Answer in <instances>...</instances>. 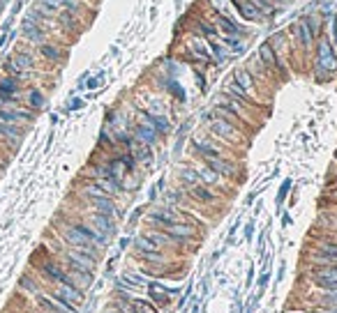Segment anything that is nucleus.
<instances>
[{
	"mask_svg": "<svg viewBox=\"0 0 337 313\" xmlns=\"http://www.w3.org/2000/svg\"><path fill=\"white\" fill-rule=\"evenodd\" d=\"M317 58H314V67L319 72V79H328L337 72V55H335V46L333 42L326 37V35H319L317 37Z\"/></svg>",
	"mask_w": 337,
	"mask_h": 313,
	"instance_id": "1",
	"label": "nucleus"
},
{
	"mask_svg": "<svg viewBox=\"0 0 337 313\" xmlns=\"http://www.w3.org/2000/svg\"><path fill=\"white\" fill-rule=\"evenodd\" d=\"M256 58H259V62H261L263 67H266V72L268 74H277L280 79H286V67L282 65V58H277L275 55V51H273V46H270L268 42L259 46Z\"/></svg>",
	"mask_w": 337,
	"mask_h": 313,
	"instance_id": "2",
	"label": "nucleus"
},
{
	"mask_svg": "<svg viewBox=\"0 0 337 313\" xmlns=\"http://www.w3.org/2000/svg\"><path fill=\"white\" fill-rule=\"evenodd\" d=\"M210 132L220 136L222 140H231V143H240L243 140V134L236 129V125L226 118H215V120L210 122Z\"/></svg>",
	"mask_w": 337,
	"mask_h": 313,
	"instance_id": "3",
	"label": "nucleus"
},
{
	"mask_svg": "<svg viewBox=\"0 0 337 313\" xmlns=\"http://www.w3.org/2000/svg\"><path fill=\"white\" fill-rule=\"evenodd\" d=\"M231 83H233V86H236L243 94H247L254 104L259 101V99H256V83H254V76H252L250 69H245V67L236 69V72H233V81H231Z\"/></svg>",
	"mask_w": 337,
	"mask_h": 313,
	"instance_id": "4",
	"label": "nucleus"
},
{
	"mask_svg": "<svg viewBox=\"0 0 337 313\" xmlns=\"http://www.w3.org/2000/svg\"><path fill=\"white\" fill-rule=\"evenodd\" d=\"M65 258H67V263H69L72 269L90 272V269L95 267V256L93 253L81 251V249H67V251H65Z\"/></svg>",
	"mask_w": 337,
	"mask_h": 313,
	"instance_id": "5",
	"label": "nucleus"
},
{
	"mask_svg": "<svg viewBox=\"0 0 337 313\" xmlns=\"http://www.w3.org/2000/svg\"><path fill=\"white\" fill-rule=\"evenodd\" d=\"M21 35H23V40L30 42V44H35V46H40V44H44V42H49V35L42 26H37L35 21L30 19H23V23H21Z\"/></svg>",
	"mask_w": 337,
	"mask_h": 313,
	"instance_id": "6",
	"label": "nucleus"
},
{
	"mask_svg": "<svg viewBox=\"0 0 337 313\" xmlns=\"http://www.w3.org/2000/svg\"><path fill=\"white\" fill-rule=\"evenodd\" d=\"M21 81L9 76V74H0V101L2 104H12L19 97Z\"/></svg>",
	"mask_w": 337,
	"mask_h": 313,
	"instance_id": "7",
	"label": "nucleus"
},
{
	"mask_svg": "<svg viewBox=\"0 0 337 313\" xmlns=\"http://www.w3.org/2000/svg\"><path fill=\"white\" fill-rule=\"evenodd\" d=\"M37 53H40V58H44V60L49 62H54V65H60L65 58H67V51L62 46H58L56 42H44V44H40L37 46Z\"/></svg>",
	"mask_w": 337,
	"mask_h": 313,
	"instance_id": "8",
	"label": "nucleus"
},
{
	"mask_svg": "<svg viewBox=\"0 0 337 313\" xmlns=\"http://www.w3.org/2000/svg\"><path fill=\"white\" fill-rule=\"evenodd\" d=\"M56 19H58V26H60L62 33H74V35L81 33V21H79V16L72 14L69 9H65V7L56 14Z\"/></svg>",
	"mask_w": 337,
	"mask_h": 313,
	"instance_id": "9",
	"label": "nucleus"
},
{
	"mask_svg": "<svg viewBox=\"0 0 337 313\" xmlns=\"http://www.w3.org/2000/svg\"><path fill=\"white\" fill-rule=\"evenodd\" d=\"M88 224L95 228V230H100L102 235H111L115 230V226H113V217H109V214H102V212H97L95 210L90 217H88Z\"/></svg>",
	"mask_w": 337,
	"mask_h": 313,
	"instance_id": "10",
	"label": "nucleus"
},
{
	"mask_svg": "<svg viewBox=\"0 0 337 313\" xmlns=\"http://www.w3.org/2000/svg\"><path fill=\"white\" fill-rule=\"evenodd\" d=\"M203 161H206V166L217 171L222 178H233V175H236V166H233L226 157H203Z\"/></svg>",
	"mask_w": 337,
	"mask_h": 313,
	"instance_id": "11",
	"label": "nucleus"
},
{
	"mask_svg": "<svg viewBox=\"0 0 337 313\" xmlns=\"http://www.w3.org/2000/svg\"><path fill=\"white\" fill-rule=\"evenodd\" d=\"M56 297L62 300L65 304H69V307H74V304H81L83 302V293L81 290H76V286H69V283H60L58 290H56Z\"/></svg>",
	"mask_w": 337,
	"mask_h": 313,
	"instance_id": "12",
	"label": "nucleus"
},
{
	"mask_svg": "<svg viewBox=\"0 0 337 313\" xmlns=\"http://www.w3.org/2000/svg\"><path fill=\"white\" fill-rule=\"evenodd\" d=\"M40 304H42V309H44V313H76L74 307L65 304V302L58 300V297H49V295H42Z\"/></svg>",
	"mask_w": 337,
	"mask_h": 313,
	"instance_id": "13",
	"label": "nucleus"
},
{
	"mask_svg": "<svg viewBox=\"0 0 337 313\" xmlns=\"http://www.w3.org/2000/svg\"><path fill=\"white\" fill-rule=\"evenodd\" d=\"M187 196H192L194 200H199V203H215V193H213V189L208 187V184H203V182H196V184H189L187 187Z\"/></svg>",
	"mask_w": 337,
	"mask_h": 313,
	"instance_id": "14",
	"label": "nucleus"
},
{
	"mask_svg": "<svg viewBox=\"0 0 337 313\" xmlns=\"http://www.w3.org/2000/svg\"><path fill=\"white\" fill-rule=\"evenodd\" d=\"M293 30L298 33V40H300V44H303L305 51H312V48H314V40H317V37H314V33H312L310 21H307V19L298 21Z\"/></svg>",
	"mask_w": 337,
	"mask_h": 313,
	"instance_id": "15",
	"label": "nucleus"
},
{
	"mask_svg": "<svg viewBox=\"0 0 337 313\" xmlns=\"http://www.w3.org/2000/svg\"><path fill=\"white\" fill-rule=\"evenodd\" d=\"M233 5H236V9L240 12V16H243L245 21H254V23L261 21V9H259L252 0H233Z\"/></svg>",
	"mask_w": 337,
	"mask_h": 313,
	"instance_id": "16",
	"label": "nucleus"
},
{
	"mask_svg": "<svg viewBox=\"0 0 337 313\" xmlns=\"http://www.w3.org/2000/svg\"><path fill=\"white\" fill-rule=\"evenodd\" d=\"M42 272L47 274V276H51L54 281H58V283H69V286H74V281H72V276H69L62 267H58L56 263H42Z\"/></svg>",
	"mask_w": 337,
	"mask_h": 313,
	"instance_id": "17",
	"label": "nucleus"
},
{
	"mask_svg": "<svg viewBox=\"0 0 337 313\" xmlns=\"http://www.w3.org/2000/svg\"><path fill=\"white\" fill-rule=\"evenodd\" d=\"M150 221L155 224V226H168V224H175V221H182L180 219V212H175V210H155V212L150 214Z\"/></svg>",
	"mask_w": 337,
	"mask_h": 313,
	"instance_id": "18",
	"label": "nucleus"
},
{
	"mask_svg": "<svg viewBox=\"0 0 337 313\" xmlns=\"http://www.w3.org/2000/svg\"><path fill=\"white\" fill-rule=\"evenodd\" d=\"M196 173H199V178H201L203 184H208V187H224L222 175L217 173V171H213L210 166H199L196 168Z\"/></svg>",
	"mask_w": 337,
	"mask_h": 313,
	"instance_id": "19",
	"label": "nucleus"
},
{
	"mask_svg": "<svg viewBox=\"0 0 337 313\" xmlns=\"http://www.w3.org/2000/svg\"><path fill=\"white\" fill-rule=\"evenodd\" d=\"M90 200V205L97 210V212H102V214H109V217H113L115 214V205H113V200L109 198L107 193L104 196H95V198H88Z\"/></svg>",
	"mask_w": 337,
	"mask_h": 313,
	"instance_id": "20",
	"label": "nucleus"
},
{
	"mask_svg": "<svg viewBox=\"0 0 337 313\" xmlns=\"http://www.w3.org/2000/svg\"><path fill=\"white\" fill-rule=\"evenodd\" d=\"M9 60L16 67H21V69H28V72H33L35 65H37V62H35V55L30 53V51H14V55Z\"/></svg>",
	"mask_w": 337,
	"mask_h": 313,
	"instance_id": "21",
	"label": "nucleus"
},
{
	"mask_svg": "<svg viewBox=\"0 0 337 313\" xmlns=\"http://www.w3.org/2000/svg\"><path fill=\"white\" fill-rule=\"evenodd\" d=\"M134 136H136V140H141V143H146V145H153V143L157 140V129L139 122V125L134 127Z\"/></svg>",
	"mask_w": 337,
	"mask_h": 313,
	"instance_id": "22",
	"label": "nucleus"
},
{
	"mask_svg": "<svg viewBox=\"0 0 337 313\" xmlns=\"http://www.w3.org/2000/svg\"><path fill=\"white\" fill-rule=\"evenodd\" d=\"M217 30H220L224 37H243L240 26H236V23L231 19H226V16H220V19H217Z\"/></svg>",
	"mask_w": 337,
	"mask_h": 313,
	"instance_id": "23",
	"label": "nucleus"
},
{
	"mask_svg": "<svg viewBox=\"0 0 337 313\" xmlns=\"http://www.w3.org/2000/svg\"><path fill=\"white\" fill-rule=\"evenodd\" d=\"M2 69H5V74H9V76H14V79H19V81H28L30 76H33V72L21 69V67H16L12 60H7L5 65H2Z\"/></svg>",
	"mask_w": 337,
	"mask_h": 313,
	"instance_id": "24",
	"label": "nucleus"
},
{
	"mask_svg": "<svg viewBox=\"0 0 337 313\" xmlns=\"http://www.w3.org/2000/svg\"><path fill=\"white\" fill-rule=\"evenodd\" d=\"M134 247L139 249V251H160V247H157V242L150 237V235H141V237H136Z\"/></svg>",
	"mask_w": 337,
	"mask_h": 313,
	"instance_id": "25",
	"label": "nucleus"
},
{
	"mask_svg": "<svg viewBox=\"0 0 337 313\" xmlns=\"http://www.w3.org/2000/svg\"><path fill=\"white\" fill-rule=\"evenodd\" d=\"M196 30H199V35L208 37V40H215V35H217V28L213 26V23H206V21H199V23H196Z\"/></svg>",
	"mask_w": 337,
	"mask_h": 313,
	"instance_id": "26",
	"label": "nucleus"
},
{
	"mask_svg": "<svg viewBox=\"0 0 337 313\" xmlns=\"http://www.w3.org/2000/svg\"><path fill=\"white\" fill-rule=\"evenodd\" d=\"M224 46L229 48L231 53H240L245 48V42L240 40V37H226V42H224Z\"/></svg>",
	"mask_w": 337,
	"mask_h": 313,
	"instance_id": "27",
	"label": "nucleus"
},
{
	"mask_svg": "<svg viewBox=\"0 0 337 313\" xmlns=\"http://www.w3.org/2000/svg\"><path fill=\"white\" fill-rule=\"evenodd\" d=\"M37 5H42L51 14H58L62 9V0H37Z\"/></svg>",
	"mask_w": 337,
	"mask_h": 313,
	"instance_id": "28",
	"label": "nucleus"
},
{
	"mask_svg": "<svg viewBox=\"0 0 337 313\" xmlns=\"http://www.w3.org/2000/svg\"><path fill=\"white\" fill-rule=\"evenodd\" d=\"M28 99H30V106H33V108H42V106H44V97H42V92L37 90V88H35V90H30Z\"/></svg>",
	"mask_w": 337,
	"mask_h": 313,
	"instance_id": "29",
	"label": "nucleus"
},
{
	"mask_svg": "<svg viewBox=\"0 0 337 313\" xmlns=\"http://www.w3.org/2000/svg\"><path fill=\"white\" fill-rule=\"evenodd\" d=\"M132 304H134V313H155L146 302H141V300H134Z\"/></svg>",
	"mask_w": 337,
	"mask_h": 313,
	"instance_id": "30",
	"label": "nucleus"
},
{
	"mask_svg": "<svg viewBox=\"0 0 337 313\" xmlns=\"http://www.w3.org/2000/svg\"><path fill=\"white\" fill-rule=\"evenodd\" d=\"M21 286L26 288V290H30V293H37V290H40V288H37V283H35L30 276H23V279H21Z\"/></svg>",
	"mask_w": 337,
	"mask_h": 313,
	"instance_id": "31",
	"label": "nucleus"
},
{
	"mask_svg": "<svg viewBox=\"0 0 337 313\" xmlns=\"http://www.w3.org/2000/svg\"><path fill=\"white\" fill-rule=\"evenodd\" d=\"M107 313H122V311H120V309H109Z\"/></svg>",
	"mask_w": 337,
	"mask_h": 313,
	"instance_id": "32",
	"label": "nucleus"
},
{
	"mask_svg": "<svg viewBox=\"0 0 337 313\" xmlns=\"http://www.w3.org/2000/svg\"><path fill=\"white\" fill-rule=\"evenodd\" d=\"M2 9H5V0H0V14H2Z\"/></svg>",
	"mask_w": 337,
	"mask_h": 313,
	"instance_id": "33",
	"label": "nucleus"
},
{
	"mask_svg": "<svg viewBox=\"0 0 337 313\" xmlns=\"http://www.w3.org/2000/svg\"><path fill=\"white\" fill-rule=\"evenodd\" d=\"M88 2H90V0H88Z\"/></svg>",
	"mask_w": 337,
	"mask_h": 313,
	"instance_id": "34",
	"label": "nucleus"
}]
</instances>
